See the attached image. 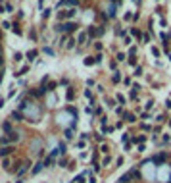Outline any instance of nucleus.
Listing matches in <instances>:
<instances>
[{"mask_svg": "<svg viewBox=\"0 0 171 183\" xmlns=\"http://www.w3.org/2000/svg\"><path fill=\"white\" fill-rule=\"evenodd\" d=\"M0 81H2V71H0Z\"/></svg>", "mask_w": 171, "mask_h": 183, "instance_id": "2eb2a0df", "label": "nucleus"}, {"mask_svg": "<svg viewBox=\"0 0 171 183\" xmlns=\"http://www.w3.org/2000/svg\"><path fill=\"white\" fill-rule=\"evenodd\" d=\"M10 129H12V125H10V121H6V123H4V131H8V133H12V131H10Z\"/></svg>", "mask_w": 171, "mask_h": 183, "instance_id": "0eeeda50", "label": "nucleus"}, {"mask_svg": "<svg viewBox=\"0 0 171 183\" xmlns=\"http://www.w3.org/2000/svg\"><path fill=\"white\" fill-rule=\"evenodd\" d=\"M112 2H116V0H112Z\"/></svg>", "mask_w": 171, "mask_h": 183, "instance_id": "dca6fc26", "label": "nucleus"}, {"mask_svg": "<svg viewBox=\"0 0 171 183\" xmlns=\"http://www.w3.org/2000/svg\"><path fill=\"white\" fill-rule=\"evenodd\" d=\"M4 145H8V139H6V137H0V146H4Z\"/></svg>", "mask_w": 171, "mask_h": 183, "instance_id": "6e6552de", "label": "nucleus"}, {"mask_svg": "<svg viewBox=\"0 0 171 183\" xmlns=\"http://www.w3.org/2000/svg\"><path fill=\"white\" fill-rule=\"evenodd\" d=\"M12 118H16V120H21L23 116H21V112H13V114H12Z\"/></svg>", "mask_w": 171, "mask_h": 183, "instance_id": "39448f33", "label": "nucleus"}, {"mask_svg": "<svg viewBox=\"0 0 171 183\" xmlns=\"http://www.w3.org/2000/svg\"><path fill=\"white\" fill-rule=\"evenodd\" d=\"M12 150H13L12 146H2V149H0V156H8Z\"/></svg>", "mask_w": 171, "mask_h": 183, "instance_id": "f03ea898", "label": "nucleus"}, {"mask_svg": "<svg viewBox=\"0 0 171 183\" xmlns=\"http://www.w3.org/2000/svg\"><path fill=\"white\" fill-rule=\"evenodd\" d=\"M85 41H87V35H81V37H79V42H81V45H83V42H85Z\"/></svg>", "mask_w": 171, "mask_h": 183, "instance_id": "f8f14e48", "label": "nucleus"}, {"mask_svg": "<svg viewBox=\"0 0 171 183\" xmlns=\"http://www.w3.org/2000/svg\"><path fill=\"white\" fill-rule=\"evenodd\" d=\"M42 166H44V164H37V166H35V170H33V172H35V173H37V172H40V168H42Z\"/></svg>", "mask_w": 171, "mask_h": 183, "instance_id": "9d476101", "label": "nucleus"}, {"mask_svg": "<svg viewBox=\"0 0 171 183\" xmlns=\"http://www.w3.org/2000/svg\"><path fill=\"white\" fill-rule=\"evenodd\" d=\"M102 33V29H96V27H89V37H98V35H100Z\"/></svg>", "mask_w": 171, "mask_h": 183, "instance_id": "f257e3e1", "label": "nucleus"}, {"mask_svg": "<svg viewBox=\"0 0 171 183\" xmlns=\"http://www.w3.org/2000/svg\"><path fill=\"white\" fill-rule=\"evenodd\" d=\"M13 33H17V35H21V29H19L17 25H13Z\"/></svg>", "mask_w": 171, "mask_h": 183, "instance_id": "9b49d317", "label": "nucleus"}, {"mask_svg": "<svg viewBox=\"0 0 171 183\" xmlns=\"http://www.w3.org/2000/svg\"><path fill=\"white\" fill-rule=\"evenodd\" d=\"M108 16H110V18H113V16H116V6H113V4L110 6V10H108Z\"/></svg>", "mask_w": 171, "mask_h": 183, "instance_id": "7ed1b4c3", "label": "nucleus"}, {"mask_svg": "<svg viewBox=\"0 0 171 183\" xmlns=\"http://www.w3.org/2000/svg\"><path fill=\"white\" fill-rule=\"evenodd\" d=\"M27 56H29V60H33V58H35V56H37V50H31V52H29V54H27Z\"/></svg>", "mask_w": 171, "mask_h": 183, "instance_id": "1a4fd4ad", "label": "nucleus"}, {"mask_svg": "<svg viewBox=\"0 0 171 183\" xmlns=\"http://www.w3.org/2000/svg\"><path fill=\"white\" fill-rule=\"evenodd\" d=\"M127 121H135V116L133 114H127Z\"/></svg>", "mask_w": 171, "mask_h": 183, "instance_id": "ddd939ff", "label": "nucleus"}, {"mask_svg": "<svg viewBox=\"0 0 171 183\" xmlns=\"http://www.w3.org/2000/svg\"><path fill=\"white\" fill-rule=\"evenodd\" d=\"M2 62H4V60H2V56H0V66H2Z\"/></svg>", "mask_w": 171, "mask_h": 183, "instance_id": "4468645a", "label": "nucleus"}, {"mask_svg": "<svg viewBox=\"0 0 171 183\" xmlns=\"http://www.w3.org/2000/svg\"><path fill=\"white\" fill-rule=\"evenodd\" d=\"M17 139H19V135H17V133H13V131H12V133H10V141H17Z\"/></svg>", "mask_w": 171, "mask_h": 183, "instance_id": "20e7f679", "label": "nucleus"}, {"mask_svg": "<svg viewBox=\"0 0 171 183\" xmlns=\"http://www.w3.org/2000/svg\"><path fill=\"white\" fill-rule=\"evenodd\" d=\"M96 62V58H87V60H85V64L87 66H90V64H94Z\"/></svg>", "mask_w": 171, "mask_h": 183, "instance_id": "423d86ee", "label": "nucleus"}]
</instances>
